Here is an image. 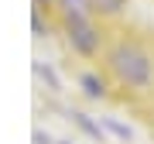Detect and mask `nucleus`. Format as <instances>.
Listing matches in <instances>:
<instances>
[{"mask_svg":"<svg viewBox=\"0 0 154 144\" xmlns=\"http://www.w3.org/2000/svg\"><path fill=\"white\" fill-rule=\"evenodd\" d=\"M34 4H38V7H41V4H48V0H34Z\"/></svg>","mask_w":154,"mask_h":144,"instance_id":"423d86ee","label":"nucleus"},{"mask_svg":"<svg viewBox=\"0 0 154 144\" xmlns=\"http://www.w3.org/2000/svg\"><path fill=\"white\" fill-rule=\"evenodd\" d=\"M82 89H86L89 96H96V100H99V96H106V83H103L99 76H93V72H86V76H82Z\"/></svg>","mask_w":154,"mask_h":144,"instance_id":"20e7f679","label":"nucleus"},{"mask_svg":"<svg viewBox=\"0 0 154 144\" xmlns=\"http://www.w3.org/2000/svg\"><path fill=\"white\" fill-rule=\"evenodd\" d=\"M123 4H127V0H93V11H99V14H116Z\"/></svg>","mask_w":154,"mask_h":144,"instance_id":"39448f33","label":"nucleus"},{"mask_svg":"<svg viewBox=\"0 0 154 144\" xmlns=\"http://www.w3.org/2000/svg\"><path fill=\"white\" fill-rule=\"evenodd\" d=\"M65 31H69V45L79 55H96L99 34H96L93 24H89V17H72V21H65Z\"/></svg>","mask_w":154,"mask_h":144,"instance_id":"f03ea898","label":"nucleus"},{"mask_svg":"<svg viewBox=\"0 0 154 144\" xmlns=\"http://www.w3.org/2000/svg\"><path fill=\"white\" fill-rule=\"evenodd\" d=\"M58 11H62L65 21H72V17H89L93 0H58Z\"/></svg>","mask_w":154,"mask_h":144,"instance_id":"7ed1b4c3","label":"nucleus"},{"mask_svg":"<svg viewBox=\"0 0 154 144\" xmlns=\"http://www.w3.org/2000/svg\"><path fill=\"white\" fill-rule=\"evenodd\" d=\"M110 69L116 72V79H120L123 86H134V89H147L151 79H154V62L151 55L140 48V45L134 41H116L110 48Z\"/></svg>","mask_w":154,"mask_h":144,"instance_id":"f257e3e1","label":"nucleus"}]
</instances>
